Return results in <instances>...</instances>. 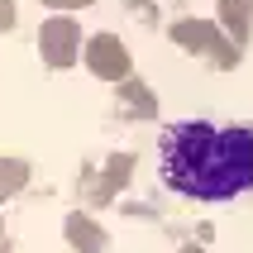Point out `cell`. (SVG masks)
I'll return each mask as SVG.
<instances>
[{"label":"cell","mask_w":253,"mask_h":253,"mask_svg":"<svg viewBox=\"0 0 253 253\" xmlns=\"http://www.w3.org/2000/svg\"><path fill=\"white\" fill-rule=\"evenodd\" d=\"M43 5H57V10H77V5H86V0H43Z\"/></svg>","instance_id":"obj_6"},{"label":"cell","mask_w":253,"mask_h":253,"mask_svg":"<svg viewBox=\"0 0 253 253\" xmlns=\"http://www.w3.org/2000/svg\"><path fill=\"white\" fill-rule=\"evenodd\" d=\"M86 62H91L100 77H120V72L129 67V57H125V48H120V39H91Z\"/></svg>","instance_id":"obj_3"},{"label":"cell","mask_w":253,"mask_h":253,"mask_svg":"<svg viewBox=\"0 0 253 253\" xmlns=\"http://www.w3.org/2000/svg\"><path fill=\"white\" fill-rule=\"evenodd\" d=\"M39 48H43L48 62L67 67L72 53H77V24H72V19H48V24L39 29Z\"/></svg>","instance_id":"obj_2"},{"label":"cell","mask_w":253,"mask_h":253,"mask_svg":"<svg viewBox=\"0 0 253 253\" xmlns=\"http://www.w3.org/2000/svg\"><path fill=\"white\" fill-rule=\"evenodd\" d=\"M14 24V0H0V29Z\"/></svg>","instance_id":"obj_5"},{"label":"cell","mask_w":253,"mask_h":253,"mask_svg":"<svg viewBox=\"0 0 253 253\" xmlns=\"http://www.w3.org/2000/svg\"><path fill=\"white\" fill-rule=\"evenodd\" d=\"M163 182L191 201H229L253 186V129L182 120L158 143Z\"/></svg>","instance_id":"obj_1"},{"label":"cell","mask_w":253,"mask_h":253,"mask_svg":"<svg viewBox=\"0 0 253 253\" xmlns=\"http://www.w3.org/2000/svg\"><path fill=\"white\" fill-rule=\"evenodd\" d=\"M24 186V163H14V158H0V196H10Z\"/></svg>","instance_id":"obj_4"}]
</instances>
